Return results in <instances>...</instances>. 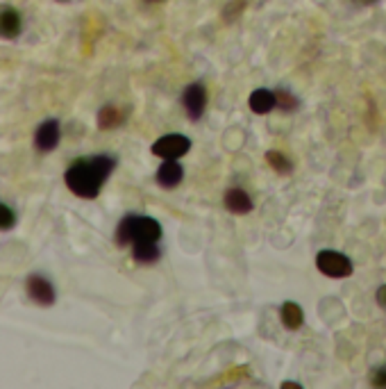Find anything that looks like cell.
Returning a JSON list of instances; mask_svg holds the SVG:
<instances>
[{
    "label": "cell",
    "instance_id": "obj_11",
    "mask_svg": "<svg viewBox=\"0 0 386 389\" xmlns=\"http://www.w3.org/2000/svg\"><path fill=\"white\" fill-rule=\"evenodd\" d=\"M0 30H3L5 39H16L18 35H21L23 20H21V14H18L14 7H9V5L3 7V14H0Z\"/></svg>",
    "mask_w": 386,
    "mask_h": 389
},
{
    "label": "cell",
    "instance_id": "obj_3",
    "mask_svg": "<svg viewBox=\"0 0 386 389\" xmlns=\"http://www.w3.org/2000/svg\"><path fill=\"white\" fill-rule=\"evenodd\" d=\"M316 266L328 278H348V275H352L350 258L339 251H320L316 255Z\"/></svg>",
    "mask_w": 386,
    "mask_h": 389
},
{
    "label": "cell",
    "instance_id": "obj_17",
    "mask_svg": "<svg viewBox=\"0 0 386 389\" xmlns=\"http://www.w3.org/2000/svg\"><path fill=\"white\" fill-rule=\"evenodd\" d=\"M14 223H16L14 210L9 208L7 203H3V205H0V228H3V230H9V228H14Z\"/></svg>",
    "mask_w": 386,
    "mask_h": 389
},
{
    "label": "cell",
    "instance_id": "obj_5",
    "mask_svg": "<svg viewBox=\"0 0 386 389\" xmlns=\"http://www.w3.org/2000/svg\"><path fill=\"white\" fill-rule=\"evenodd\" d=\"M182 105H185L191 121H198L205 114V107H207V89L202 87L200 82H193V85L185 89V94H182Z\"/></svg>",
    "mask_w": 386,
    "mask_h": 389
},
{
    "label": "cell",
    "instance_id": "obj_8",
    "mask_svg": "<svg viewBox=\"0 0 386 389\" xmlns=\"http://www.w3.org/2000/svg\"><path fill=\"white\" fill-rule=\"evenodd\" d=\"M182 178H185V169H182V164L178 160H164V164L157 169V182L164 189L178 187Z\"/></svg>",
    "mask_w": 386,
    "mask_h": 389
},
{
    "label": "cell",
    "instance_id": "obj_4",
    "mask_svg": "<svg viewBox=\"0 0 386 389\" xmlns=\"http://www.w3.org/2000/svg\"><path fill=\"white\" fill-rule=\"evenodd\" d=\"M191 148V139L180 135V132H173V135H164L159 137L155 143H152V155H157L161 160H180L185 157Z\"/></svg>",
    "mask_w": 386,
    "mask_h": 389
},
{
    "label": "cell",
    "instance_id": "obj_9",
    "mask_svg": "<svg viewBox=\"0 0 386 389\" xmlns=\"http://www.w3.org/2000/svg\"><path fill=\"white\" fill-rule=\"evenodd\" d=\"M223 203H225V210L232 214H248L252 210V198L241 187H230L225 196H223Z\"/></svg>",
    "mask_w": 386,
    "mask_h": 389
},
{
    "label": "cell",
    "instance_id": "obj_12",
    "mask_svg": "<svg viewBox=\"0 0 386 389\" xmlns=\"http://www.w3.org/2000/svg\"><path fill=\"white\" fill-rule=\"evenodd\" d=\"M280 319L284 323V328H289V330H298L304 321V312L298 303L293 301H287L282 307H280Z\"/></svg>",
    "mask_w": 386,
    "mask_h": 389
},
{
    "label": "cell",
    "instance_id": "obj_6",
    "mask_svg": "<svg viewBox=\"0 0 386 389\" xmlns=\"http://www.w3.org/2000/svg\"><path fill=\"white\" fill-rule=\"evenodd\" d=\"M27 294H30V299H32L37 305H53L55 303V289H53V285H50L48 278H44V275H39V273H32V275H27Z\"/></svg>",
    "mask_w": 386,
    "mask_h": 389
},
{
    "label": "cell",
    "instance_id": "obj_15",
    "mask_svg": "<svg viewBox=\"0 0 386 389\" xmlns=\"http://www.w3.org/2000/svg\"><path fill=\"white\" fill-rule=\"evenodd\" d=\"M266 162H268V167L273 171L280 173V176H289V173L293 171V164L284 157V152H280V150H268L266 152Z\"/></svg>",
    "mask_w": 386,
    "mask_h": 389
},
{
    "label": "cell",
    "instance_id": "obj_14",
    "mask_svg": "<svg viewBox=\"0 0 386 389\" xmlns=\"http://www.w3.org/2000/svg\"><path fill=\"white\" fill-rule=\"evenodd\" d=\"M132 258L141 264H152L159 258L157 241H135L132 244Z\"/></svg>",
    "mask_w": 386,
    "mask_h": 389
},
{
    "label": "cell",
    "instance_id": "obj_19",
    "mask_svg": "<svg viewBox=\"0 0 386 389\" xmlns=\"http://www.w3.org/2000/svg\"><path fill=\"white\" fill-rule=\"evenodd\" d=\"M378 303L384 307V310H386V285L384 287H380V289H378Z\"/></svg>",
    "mask_w": 386,
    "mask_h": 389
},
{
    "label": "cell",
    "instance_id": "obj_13",
    "mask_svg": "<svg viewBox=\"0 0 386 389\" xmlns=\"http://www.w3.org/2000/svg\"><path fill=\"white\" fill-rule=\"evenodd\" d=\"M123 121H125L123 109H118V107H114V105H105L103 109L98 112V128H100V130H114V128H118Z\"/></svg>",
    "mask_w": 386,
    "mask_h": 389
},
{
    "label": "cell",
    "instance_id": "obj_16",
    "mask_svg": "<svg viewBox=\"0 0 386 389\" xmlns=\"http://www.w3.org/2000/svg\"><path fill=\"white\" fill-rule=\"evenodd\" d=\"M278 94V107L280 109H284V112H296L298 109V98L291 94V91H284V89H280V91H275Z\"/></svg>",
    "mask_w": 386,
    "mask_h": 389
},
{
    "label": "cell",
    "instance_id": "obj_7",
    "mask_svg": "<svg viewBox=\"0 0 386 389\" xmlns=\"http://www.w3.org/2000/svg\"><path fill=\"white\" fill-rule=\"evenodd\" d=\"M59 139H62V130H59V121L55 119L44 121L35 132V146L42 152L55 150L59 146Z\"/></svg>",
    "mask_w": 386,
    "mask_h": 389
},
{
    "label": "cell",
    "instance_id": "obj_18",
    "mask_svg": "<svg viewBox=\"0 0 386 389\" xmlns=\"http://www.w3.org/2000/svg\"><path fill=\"white\" fill-rule=\"evenodd\" d=\"M371 383H373L375 387H386V366L375 369V373L371 376Z\"/></svg>",
    "mask_w": 386,
    "mask_h": 389
},
{
    "label": "cell",
    "instance_id": "obj_1",
    "mask_svg": "<svg viewBox=\"0 0 386 389\" xmlns=\"http://www.w3.org/2000/svg\"><path fill=\"white\" fill-rule=\"evenodd\" d=\"M66 187L80 198H96L100 191V184L105 182L103 173L98 171L94 160H75L66 169Z\"/></svg>",
    "mask_w": 386,
    "mask_h": 389
},
{
    "label": "cell",
    "instance_id": "obj_2",
    "mask_svg": "<svg viewBox=\"0 0 386 389\" xmlns=\"http://www.w3.org/2000/svg\"><path fill=\"white\" fill-rule=\"evenodd\" d=\"M161 237V225L152 217H137L127 214L116 225V244L132 246L135 241H157Z\"/></svg>",
    "mask_w": 386,
    "mask_h": 389
},
{
    "label": "cell",
    "instance_id": "obj_22",
    "mask_svg": "<svg viewBox=\"0 0 386 389\" xmlns=\"http://www.w3.org/2000/svg\"><path fill=\"white\" fill-rule=\"evenodd\" d=\"M59 3H66V0H59Z\"/></svg>",
    "mask_w": 386,
    "mask_h": 389
},
{
    "label": "cell",
    "instance_id": "obj_21",
    "mask_svg": "<svg viewBox=\"0 0 386 389\" xmlns=\"http://www.w3.org/2000/svg\"><path fill=\"white\" fill-rule=\"evenodd\" d=\"M357 3H361V5H371V3H375V0H357Z\"/></svg>",
    "mask_w": 386,
    "mask_h": 389
},
{
    "label": "cell",
    "instance_id": "obj_10",
    "mask_svg": "<svg viewBox=\"0 0 386 389\" xmlns=\"http://www.w3.org/2000/svg\"><path fill=\"white\" fill-rule=\"evenodd\" d=\"M248 102L255 114H268L273 107H278V94L270 89H255L250 94Z\"/></svg>",
    "mask_w": 386,
    "mask_h": 389
},
{
    "label": "cell",
    "instance_id": "obj_20",
    "mask_svg": "<svg viewBox=\"0 0 386 389\" xmlns=\"http://www.w3.org/2000/svg\"><path fill=\"white\" fill-rule=\"evenodd\" d=\"M282 387H300L298 383H282Z\"/></svg>",
    "mask_w": 386,
    "mask_h": 389
}]
</instances>
